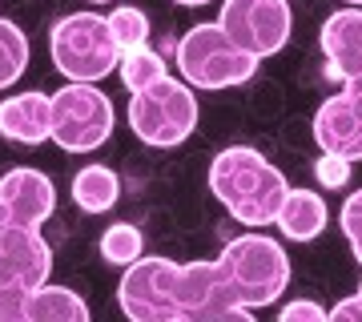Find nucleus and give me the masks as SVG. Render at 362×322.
Masks as SVG:
<instances>
[{
    "instance_id": "obj_1",
    "label": "nucleus",
    "mask_w": 362,
    "mask_h": 322,
    "mask_svg": "<svg viewBox=\"0 0 362 322\" xmlns=\"http://www.w3.org/2000/svg\"><path fill=\"white\" fill-rule=\"evenodd\" d=\"M117 302L137 322H173V318L250 322V314H254L233 298L218 262H185L181 266V262H169V258H137L121 274Z\"/></svg>"
},
{
    "instance_id": "obj_2",
    "label": "nucleus",
    "mask_w": 362,
    "mask_h": 322,
    "mask_svg": "<svg viewBox=\"0 0 362 322\" xmlns=\"http://www.w3.org/2000/svg\"><path fill=\"white\" fill-rule=\"evenodd\" d=\"M209 190H214V197L221 206L230 209V218L262 230V226H274V214H278L290 185H286L282 169L270 166L258 149L230 145L209 166Z\"/></svg>"
},
{
    "instance_id": "obj_3",
    "label": "nucleus",
    "mask_w": 362,
    "mask_h": 322,
    "mask_svg": "<svg viewBox=\"0 0 362 322\" xmlns=\"http://www.w3.org/2000/svg\"><path fill=\"white\" fill-rule=\"evenodd\" d=\"M214 262H218L226 286L233 290V298L246 310L278 302V294L290 286V258H286V250L258 230L233 238Z\"/></svg>"
},
{
    "instance_id": "obj_4",
    "label": "nucleus",
    "mask_w": 362,
    "mask_h": 322,
    "mask_svg": "<svg viewBox=\"0 0 362 322\" xmlns=\"http://www.w3.org/2000/svg\"><path fill=\"white\" fill-rule=\"evenodd\" d=\"M177 69L185 85H194V89H233L258 73V57L238 49L226 37V28L214 21V25L189 28L177 40Z\"/></svg>"
},
{
    "instance_id": "obj_5",
    "label": "nucleus",
    "mask_w": 362,
    "mask_h": 322,
    "mask_svg": "<svg viewBox=\"0 0 362 322\" xmlns=\"http://www.w3.org/2000/svg\"><path fill=\"white\" fill-rule=\"evenodd\" d=\"M49 52L52 64L69 81H93V85L117 73V61H121L109 21L97 13H69L65 21H57L49 37Z\"/></svg>"
},
{
    "instance_id": "obj_6",
    "label": "nucleus",
    "mask_w": 362,
    "mask_h": 322,
    "mask_svg": "<svg viewBox=\"0 0 362 322\" xmlns=\"http://www.w3.org/2000/svg\"><path fill=\"white\" fill-rule=\"evenodd\" d=\"M129 129L145 145L169 149L197 129V97L185 81L161 77L149 89L129 97Z\"/></svg>"
},
{
    "instance_id": "obj_7",
    "label": "nucleus",
    "mask_w": 362,
    "mask_h": 322,
    "mask_svg": "<svg viewBox=\"0 0 362 322\" xmlns=\"http://www.w3.org/2000/svg\"><path fill=\"white\" fill-rule=\"evenodd\" d=\"M49 97H52L49 137L65 154H89V149L109 142L117 113H113V101L93 81H73V85H65L61 93H49Z\"/></svg>"
},
{
    "instance_id": "obj_8",
    "label": "nucleus",
    "mask_w": 362,
    "mask_h": 322,
    "mask_svg": "<svg viewBox=\"0 0 362 322\" xmlns=\"http://www.w3.org/2000/svg\"><path fill=\"white\" fill-rule=\"evenodd\" d=\"M218 25L238 49L266 61L286 49L294 16H290V0H221Z\"/></svg>"
},
{
    "instance_id": "obj_9",
    "label": "nucleus",
    "mask_w": 362,
    "mask_h": 322,
    "mask_svg": "<svg viewBox=\"0 0 362 322\" xmlns=\"http://www.w3.org/2000/svg\"><path fill=\"white\" fill-rule=\"evenodd\" d=\"M52 274V250L33 226H0V286L37 290Z\"/></svg>"
},
{
    "instance_id": "obj_10",
    "label": "nucleus",
    "mask_w": 362,
    "mask_h": 322,
    "mask_svg": "<svg viewBox=\"0 0 362 322\" xmlns=\"http://www.w3.org/2000/svg\"><path fill=\"white\" fill-rule=\"evenodd\" d=\"M0 206H4V218L13 226H33L37 230L40 222H49L52 209H57V190H52V181L40 169L21 166L0 178Z\"/></svg>"
},
{
    "instance_id": "obj_11",
    "label": "nucleus",
    "mask_w": 362,
    "mask_h": 322,
    "mask_svg": "<svg viewBox=\"0 0 362 322\" xmlns=\"http://www.w3.org/2000/svg\"><path fill=\"white\" fill-rule=\"evenodd\" d=\"M322 57H326V77L334 81H350L354 73H362V8L346 4V8L326 16Z\"/></svg>"
},
{
    "instance_id": "obj_12",
    "label": "nucleus",
    "mask_w": 362,
    "mask_h": 322,
    "mask_svg": "<svg viewBox=\"0 0 362 322\" xmlns=\"http://www.w3.org/2000/svg\"><path fill=\"white\" fill-rule=\"evenodd\" d=\"M314 142L322 145V154L362 161V113L342 93L322 101V109L314 113Z\"/></svg>"
},
{
    "instance_id": "obj_13",
    "label": "nucleus",
    "mask_w": 362,
    "mask_h": 322,
    "mask_svg": "<svg viewBox=\"0 0 362 322\" xmlns=\"http://www.w3.org/2000/svg\"><path fill=\"white\" fill-rule=\"evenodd\" d=\"M52 129V97L49 93H16L0 101V137L16 145H40L49 142Z\"/></svg>"
},
{
    "instance_id": "obj_14",
    "label": "nucleus",
    "mask_w": 362,
    "mask_h": 322,
    "mask_svg": "<svg viewBox=\"0 0 362 322\" xmlns=\"http://www.w3.org/2000/svg\"><path fill=\"white\" fill-rule=\"evenodd\" d=\"M274 226L290 238V242H314L326 230V202L314 190H286L282 206L274 214Z\"/></svg>"
},
{
    "instance_id": "obj_15",
    "label": "nucleus",
    "mask_w": 362,
    "mask_h": 322,
    "mask_svg": "<svg viewBox=\"0 0 362 322\" xmlns=\"http://www.w3.org/2000/svg\"><path fill=\"white\" fill-rule=\"evenodd\" d=\"M89 318V306L77 290L69 286H37L28 290L25 298V322H85Z\"/></svg>"
},
{
    "instance_id": "obj_16",
    "label": "nucleus",
    "mask_w": 362,
    "mask_h": 322,
    "mask_svg": "<svg viewBox=\"0 0 362 322\" xmlns=\"http://www.w3.org/2000/svg\"><path fill=\"white\" fill-rule=\"evenodd\" d=\"M121 197V178H117L109 166H85L73 178V202H77L85 214H105V209L117 206Z\"/></svg>"
},
{
    "instance_id": "obj_17",
    "label": "nucleus",
    "mask_w": 362,
    "mask_h": 322,
    "mask_svg": "<svg viewBox=\"0 0 362 322\" xmlns=\"http://www.w3.org/2000/svg\"><path fill=\"white\" fill-rule=\"evenodd\" d=\"M117 73H121V81H125V89H129V93H141V89H149L153 81L165 77V57L153 52L149 45H137V49L121 52Z\"/></svg>"
},
{
    "instance_id": "obj_18",
    "label": "nucleus",
    "mask_w": 362,
    "mask_h": 322,
    "mask_svg": "<svg viewBox=\"0 0 362 322\" xmlns=\"http://www.w3.org/2000/svg\"><path fill=\"white\" fill-rule=\"evenodd\" d=\"M25 69H28V37L21 33V25L0 16V89H8Z\"/></svg>"
},
{
    "instance_id": "obj_19",
    "label": "nucleus",
    "mask_w": 362,
    "mask_h": 322,
    "mask_svg": "<svg viewBox=\"0 0 362 322\" xmlns=\"http://www.w3.org/2000/svg\"><path fill=\"white\" fill-rule=\"evenodd\" d=\"M141 250H145L141 230L129 226V222H113V226L101 234V258L109 262V266H121V270H125L129 262L141 258Z\"/></svg>"
},
{
    "instance_id": "obj_20",
    "label": "nucleus",
    "mask_w": 362,
    "mask_h": 322,
    "mask_svg": "<svg viewBox=\"0 0 362 322\" xmlns=\"http://www.w3.org/2000/svg\"><path fill=\"white\" fill-rule=\"evenodd\" d=\"M109 21V33H113L117 49H137V45H149V16L141 13V8H133V4H121V8H113V13L105 16Z\"/></svg>"
},
{
    "instance_id": "obj_21",
    "label": "nucleus",
    "mask_w": 362,
    "mask_h": 322,
    "mask_svg": "<svg viewBox=\"0 0 362 322\" xmlns=\"http://www.w3.org/2000/svg\"><path fill=\"white\" fill-rule=\"evenodd\" d=\"M342 234H346L354 258L362 262V190L350 193L346 202H342Z\"/></svg>"
},
{
    "instance_id": "obj_22",
    "label": "nucleus",
    "mask_w": 362,
    "mask_h": 322,
    "mask_svg": "<svg viewBox=\"0 0 362 322\" xmlns=\"http://www.w3.org/2000/svg\"><path fill=\"white\" fill-rule=\"evenodd\" d=\"M350 166H354V161H346V157L322 154V161L314 166V173H318V181H322L326 190H342V185L350 181Z\"/></svg>"
},
{
    "instance_id": "obj_23",
    "label": "nucleus",
    "mask_w": 362,
    "mask_h": 322,
    "mask_svg": "<svg viewBox=\"0 0 362 322\" xmlns=\"http://www.w3.org/2000/svg\"><path fill=\"white\" fill-rule=\"evenodd\" d=\"M25 298L28 290L0 286V322H25Z\"/></svg>"
},
{
    "instance_id": "obj_24",
    "label": "nucleus",
    "mask_w": 362,
    "mask_h": 322,
    "mask_svg": "<svg viewBox=\"0 0 362 322\" xmlns=\"http://www.w3.org/2000/svg\"><path fill=\"white\" fill-rule=\"evenodd\" d=\"M282 322H326V310L318 306V302H306V298H298V302H290V306H282V314H278Z\"/></svg>"
},
{
    "instance_id": "obj_25",
    "label": "nucleus",
    "mask_w": 362,
    "mask_h": 322,
    "mask_svg": "<svg viewBox=\"0 0 362 322\" xmlns=\"http://www.w3.org/2000/svg\"><path fill=\"white\" fill-rule=\"evenodd\" d=\"M326 318H354V322H362V286H358V294L354 298H342L334 310H326Z\"/></svg>"
},
{
    "instance_id": "obj_26",
    "label": "nucleus",
    "mask_w": 362,
    "mask_h": 322,
    "mask_svg": "<svg viewBox=\"0 0 362 322\" xmlns=\"http://www.w3.org/2000/svg\"><path fill=\"white\" fill-rule=\"evenodd\" d=\"M177 4H189V8H197V4H209V0H177Z\"/></svg>"
},
{
    "instance_id": "obj_27",
    "label": "nucleus",
    "mask_w": 362,
    "mask_h": 322,
    "mask_svg": "<svg viewBox=\"0 0 362 322\" xmlns=\"http://www.w3.org/2000/svg\"><path fill=\"white\" fill-rule=\"evenodd\" d=\"M4 222H8V218H4V206H0V226H4Z\"/></svg>"
},
{
    "instance_id": "obj_28",
    "label": "nucleus",
    "mask_w": 362,
    "mask_h": 322,
    "mask_svg": "<svg viewBox=\"0 0 362 322\" xmlns=\"http://www.w3.org/2000/svg\"><path fill=\"white\" fill-rule=\"evenodd\" d=\"M346 4H354V8H362V0H346Z\"/></svg>"
},
{
    "instance_id": "obj_29",
    "label": "nucleus",
    "mask_w": 362,
    "mask_h": 322,
    "mask_svg": "<svg viewBox=\"0 0 362 322\" xmlns=\"http://www.w3.org/2000/svg\"><path fill=\"white\" fill-rule=\"evenodd\" d=\"M93 4H105V0H93Z\"/></svg>"
}]
</instances>
